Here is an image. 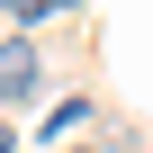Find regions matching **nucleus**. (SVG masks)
Wrapping results in <instances>:
<instances>
[{"mask_svg": "<svg viewBox=\"0 0 153 153\" xmlns=\"http://www.w3.org/2000/svg\"><path fill=\"white\" fill-rule=\"evenodd\" d=\"M9 99H36V45L27 36H0V108Z\"/></svg>", "mask_w": 153, "mask_h": 153, "instance_id": "nucleus-1", "label": "nucleus"}, {"mask_svg": "<svg viewBox=\"0 0 153 153\" xmlns=\"http://www.w3.org/2000/svg\"><path fill=\"white\" fill-rule=\"evenodd\" d=\"M0 18H18V27H27V18H36V0H0Z\"/></svg>", "mask_w": 153, "mask_h": 153, "instance_id": "nucleus-2", "label": "nucleus"}, {"mask_svg": "<svg viewBox=\"0 0 153 153\" xmlns=\"http://www.w3.org/2000/svg\"><path fill=\"white\" fill-rule=\"evenodd\" d=\"M0 153H18V135H9V126H0Z\"/></svg>", "mask_w": 153, "mask_h": 153, "instance_id": "nucleus-4", "label": "nucleus"}, {"mask_svg": "<svg viewBox=\"0 0 153 153\" xmlns=\"http://www.w3.org/2000/svg\"><path fill=\"white\" fill-rule=\"evenodd\" d=\"M72 153H99V144H72Z\"/></svg>", "mask_w": 153, "mask_h": 153, "instance_id": "nucleus-5", "label": "nucleus"}, {"mask_svg": "<svg viewBox=\"0 0 153 153\" xmlns=\"http://www.w3.org/2000/svg\"><path fill=\"white\" fill-rule=\"evenodd\" d=\"M54 9H72V0H36V18H54Z\"/></svg>", "mask_w": 153, "mask_h": 153, "instance_id": "nucleus-3", "label": "nucleus"}]
</instances>
